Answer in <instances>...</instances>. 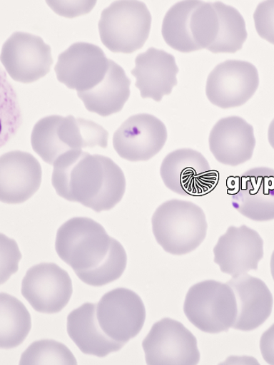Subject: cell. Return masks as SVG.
<instances>
[{
    "label": "cell",
    "instance_id": "obj_32",
    "mask_svg": "<svg viewBox=\"0 0 274 365\" xmlns=\"http://www.w3.org/2000/svg\"><path fill=\"white\" fill-rule=\"evenodd\" d=\"M270 271H271L273 279L274 281V250H273V252L272 254L271 259H270Z\"/></svg>",
    "mask_w": 274,
    "mask_h": 365
},
{
    "label": "cell",
    "instance_id": "obj_9",
    "mask_svg": "<svg viewBox=\"0 0 274 365\" xmlns=\"http://www.w3.org/2000/svg\"><path fill=\"white\" fill-rule=\"evenodd\" d=\"M259 86V72L253 63L230 60L217 65L209 74L206 93L215 106L235 108L251 99Z\"/></svg>",
    "mask_w": 274,
    "mask_h": 365
},
{
    "label": "cell",
    "instance_id": "obj_20",
    "mask_svg": "<svg viewBox=\"0 0 274 365\" xmlns=\"http://www.w3.org/2000/svg\"><path fill=\"white\" fill-rule=\"evenodd\" d=\"M227 283L237 299L238 317L233 329L249 331L261 327L270 318L273 305L267 284L248 273L233 277Z\"/></svg>",
    "mask_w": 274,
    "mask_h": 365
},
{
    "label": "cell",
    "instance_id": "obj_18",
    "mask_svg": "<svg viewBox=\"0 0 274 365\" xmlns=\"http://www.w3.org/2000/svg\"><path fill=\"white\" fill-rule=\"evenodd\" d=\"M208 143L209 149L220 163L236 167L253 156L256 144L254 128L243 118H224L213 128Z\"/></svg>",
    "mask_w": 274,
    "mask_h": 365
},
{
    "label": "cell",
    "instance_id": "obj_30",
    "mask_svg": "<svg viewBox=\"0 0 274 365\" xmlns=\"http://www.w3.org/2000/svg\"><path fill=\"white\" fill-rule=\"evenodd\" d=\"M260 347L263 360L269 364L274 365V323L263 332Z\"/></svg>",
    "mask_w": 274,
    "mask_h": 365
},
{
    "label": "cell",
    "instance_id": "obj_7",
    "mask_svg": "<svg viewBox=\"0 0 274 365\" xmlns=\"http://www.w3.org/2000/svg\"><path fill=\"white\" fill-rule=\"evenodd\" d=\"M142 346L150 365H193L200 361L196 337L172 319L165 318L153 324Z\"/></svg>",
    "mask_w": 274,
    "mask_h": 365
},
{
    "label": "cell",
    "instance_id": "obj_11",
    "mask_svg": "<svg viewBox=\"0 0 274 365\" xmlns=\"http://www.w3.org/2000/svg\"><path fill=\"white\" fill-rule=\"evenodd\" d=\"M73 287L68 273L54 263L30 267L21 283V294L39 313L61 312L70 302Z\"/></svg>",
    "mask_w": 274,
    "mask_h": 365
},
{
    "label": "cell",
    "instance_id": "obj_24",
    "mask_svg": "<svg viewBox=\"0 0 274 365\" xmlns=\"http://www.w3.org/2000/svg\"><path fill=\"white\" fill-rule=\"evenodd\" d=\"M201 1H181L173 5L166 13L162 34L168 46L176 51L192 53L200 51L191 35V14Z\"/></svg>",
    "mask_w": 274,
    "mask_h": 365
},
{
    "label": "cell",
    "instance_id": "obj_26",
    "mask_svg": "<svg viewBox=\"0 0 274 365\" xmlns=\"http://www.w3.org/2000/svg\"><path fill=\"white\" fill-rule=\"evenodd\" d=\"M190 29L200 51L215 42L220 31V19L213 3L201 1L191 14Z\"/></svg>",
    "mask_w": 274,
    "mask_h": 365
},
{
    "label": "cell",
    "instance_id": "obj_5",
    "mask_svg": "<svg viewBox=\"0 0 274 365\" xmlns=\"http://www.w3.org/2000/svg\"><path fill=\"white\" fill-rule=\"evenodd\" d=\"M191 324L206 334H218L235 326L238 317L237 299L228 283L206 280L192 286L183 304Z\"/></svg>",
    "mask_w": 274,
    "mask_h": 365
},
{
    "label": "cell",
    "instance_id": "obj_29",
    "mask_svg": "<svg viewBox=\"0 0 274 365\" xmlns=\"http://www.w3.org/2000/svg\"><path fill=\"white\" fill-rule=\"evenodd\" d=\"M96 1H46L51 9L62 17L76 18L90 13Z\"/></svg>",
    "mask_w": 274,
    "mask_h": 365
},
{
    "label": "cell",
    "instance_id": "obj_3",
    "mask_svg": "<svg viewBox=\"0 0 274 365\" xmlns=\"http://www.w3.org/2000/svg\"><path fill=\"white\" fill-rule=\"evenodd\" d=\"M108 132L84 118L52 115L40 119L32 130V149L48 165H54L64 153L85 148H107Z\"/></svg>",
    "mask_w": 274,
    "mask_h": 365
},
{
    "label": "cell",
    "instance_id": "obj_22",
    "mask_svg": "<svg viewBox=\"0 0 274 365\" xmlns=\"http://www.w3.org/2000/svg\"><path fill=\"white\" fill-rule=\"evenodd\" d=\"M131 81L124 69L110 60L109 68L102 82L91 91L77 93L88 111L108 117L123 110L131 96Z\"/></svg>",
    "mask_w": 274,
    "mask_h": 365
},
{
    "label": "cell",
    "instance_id": "obj_1",
    "mask_svg": "<svg viewBox=\"0 0 274 365\" xmlns=\"http://www.w3.org/2000/svg\"><path fill=\"white\" fill-rule=\"evenodd\" d=\"M56 254L86 285L101 287L122 277L127 265L124 247L90 217H76L56 232Z\"/></svg>",
    "mask_w": 274,
    "mask_h": 365
},
{
    "label": "cell",
    "instance_id": "obj_6",
    "mask_svg": "<svg viewBox=\"0 0 274 365\" xmlns=\"http://www.w3.org/2000/svg\"><path fill=\"white\" fill-rule=\"evenodd\" d=\"M151 22L144 3L116 1L101 13L98 24L101 42L113 53H134L147 42Z\"/></svg>",
    "mask_w": 274,
    "mask_h": 365
},
{
    "label": "cell",
    "instance_id": "obj_14",
    "mask_svg": "<svg viewBox=\"0 0 274 365\" xmlns=\"http://www.w3.org/2000/svg\"><path fill=\"white\" fill-rule=\"evenodd\" d=\"M168 133L162 120L148 113L128 118L113 136L119 157L131 162L147 161L163 150Z\"/></svg>",
    "mask_w": 274,
    "mask_h": 365
},
{
    "label": "cell",
    "instance_id": "obj_17",
    "mask_svg": "<svg viewBox=\"0 0 274 365\" xmlns=\"http://www.w3.org/2000/svg\"><path fill=\"white\" fill-rule=\"evenodd\" d=\"M43 171L39 160L31 153L8 152L0 158V200L4 204L26 202L39 190Z\"/></svg>",
    "mask_w": 274,
    "mask_h": 365
},
{
    "label": "cell",
    "instance_id": "obj_2",
    "mask_svg": "<svg viewBox=\"0 0 274 365\" xmlns=\"http://www.w3.org/2000/svg\"><path fill=\"white\" fill-rule=\"evenodd\" d=\"M53 166L52 185L64 200L100 213L114 208L123 198L125 175L108 157L73 150L64 153Z\"/></svg>",
    "mask_w": 274,
    "mask_h": 365
},
{
    "label": "cell",
    "instance_id": "obj_31",
    "mask_svg": "<svg viewBox=\"0 0 274 365\" xmlns=\"http://www.w3.org/2000/svg\"><path fill=\"white\" fill-rule=\"evenodd\" d=\"M268 140L272 148L274 150V119L271 121V123L269 126Z\"/></svg>",
    "mask_w": 274,
    "mask_h": 365
},
{
    "label": "cell",
    "instance_id": "obj_16",
    "mask_svg": "<svg viewBox=\"0 0 274 365\" xmlns=\"http://www.w3.org/2000/svg\"><path fill=\"white\" fill-rule=\"evenodd\" d=\"M233 185L232 206L239 213L255 222L274 220V169H250Z\"/></svg>",
    "mask_w": 274,
    "mask_h": 365
},
{
    "label": "cell",
    "instance_id": "obj_23",
    "mask_svg": "<svg viewBox=\"0 0 274 365\" xmlns=\"http://www.w3.org/2000/svg\"><path fill=\"white\" fill-rule=\"evenodd\" d=\"M31 329V315L19 299L0 294V347L10 350L25 341Z\"/></svg>",
    "mask_w": 274,
    "mask_h": 365
},
{
    "label": "cell",
    "instance_id": "obj_25",
    "mask_svg": "<svg viewBox=\"0 0 274 365\" xmlns=\"http://www.w3.org/2000/svg\"><path fill=\"white\" fill-rule=\"evenodd\" d=\"M220 19L215 42L207 48L213 53H235L243 48L248 38L246 24L236 8L222 2L213 4Z\"/></svg>",
    "mask_w": 274,
    "mask_h": 365
},
{
    "label": "cell",
    "instance_id": "obj_12",
    "mask_svg": "<svg viewBox=\"0 0 274 365\" xmlns=\"http://www.w3.org/2000/svg\"><path fill=\"white\" fill-rule=\"evenodd\" d=\"M160 174L168 190L183 197L203 195L216 184V177L206 158L188 148L168 153L161 166Z\"/></svg>",
    "mask_w": 274,
    "mask_h": 365
},
{
    "label": "cell",
    "instance_id": "obj_13",
    "mask_svg": "<svg viewBox=\"0 0 274 365\" xmlns=\"http://www.w3.org/2000/svg\"><path fill=\"white\" fill-rule=\"evenodd\" d=\"M109 64L110 60L99 46L76 43L59 56L54 71L61 83L83 93L102 82Z\"/></svg>",
    "mask_w": 274,
    "mask_h": 365
},
{
    "label": "cell",
    "instance_id": "obj_8",
    "mask_svg": "<svg viewBox=\"0 0 274 365\" xmlns=\"http://www.w3.org/2000/svg\"><path fill=\"white\" fill-rule=\"evenodd\" d=\"M96 318L104 334L125 345L142 330L146 308L135 292L117 288L108 292L96 304Z\"/></svg>",
    "mask_w": 274,
    "mask_h": 365
},
{
    "label": "cell",
    "instance_id": "obj_27",
    "mask_svg": "<svg viewBox=\"0 0 274 365\" xmlns=\"http://www.w3.org/2000/svg\"><path fill=\"white\" fill-rule=\"evenodd\" d=\"M20 364H77L75 356L64 344L53 339L32 343L21 356Z\"/></svg>",
    "mask_w": 274,
    "mask_h": 365
},
{
    "label": "cell",
    "instance_id": "obj_15",
    "mask_svg": "<svg viewBox=\"0 0 274 365\" xmlns=\"http://www.w3.org/2000/svg\"><path fill=\"white\" fill-rule=\"evenodd\" d=\"M263 240L255 230L246 225L230 226L213 249L214 262L223 273L239 277L258 269L263 258Z\"/></svg>",
    "mask_w": 274,
    "mask_h": 365
},
{
    "label": "cell",
    "instance_id": "obj_19",
    "mask_svg": "<svg viewBox=\"0 0 274 365\" xmlns=\"http://www.w3.org/2000/svg\"><path fill=\"white\" fill-rule=\"evenodd\" d=\"M131 73L142 98L160 102L177 85L179 68L173 55L151 47L136 56Z\"/></svg>",
    "mask_w": 274,
    "mask_h": 365
},
{
    "label": "cell",
    "instance_id": "obj_21",
    "mask_svg": "<svg viewBox=\"0 0 274 365\" xmlns=\"http://www.w3.org/2000/svg\"><path fill=\"white\" fill-rule=\"evenodd\" d=\"M67 331L80 351L87 355L106 358L125 346L108 337L96 318V304L85 303L72 311L67 319Z\"/></svg>",
    "mask_w": 274,
    "mask_h": 365
},
{
    "label": "cell",
    "instance_id": "obj_28",
    "mask_svg": "<svg viewBox=\"0 0 274 365\" xmlns=\"http://www.w3.org/2000/svg\"><path fill=\"white\" fill-rule=\"evenodd\" d=\"M253 19L258 35L274 45V0L258 5Z\"/></svg>",
    "mask_w": 274,
    "mask_h": 365
},
{
    "label": "cell",
    "instance_id": "obj_10",
    "mask_svg": "<svg viewBox=\"0 0 274 365\" xmlns=\"http://www.w3.org/2000/svg\"><path fill=\"white\" fill-rule=\"evenodd\" d=\"M0 60L16 82L34 83L51 71V47L38 36L16 31L6 40Z\"/></svg>",
    "mask_w": 274,
    "mask_h": 365
},
{
    "label": "cell",
    "instance_id": "obj_4",
    "mask_svg": "<svg viewBox=\"0 0 274 365\" xmlns=\"http://www.w3.org/2000/svg\"><path fill=\"white\" fill-rule=\"evenodd\" d=\"M152 230L158 245L173 255H188L206 237V217L192 202L171 200L160 205L151 219Z\"/></svg>",
    "mask_w": 274,
    "mask_h": 365
}]
</instances>
